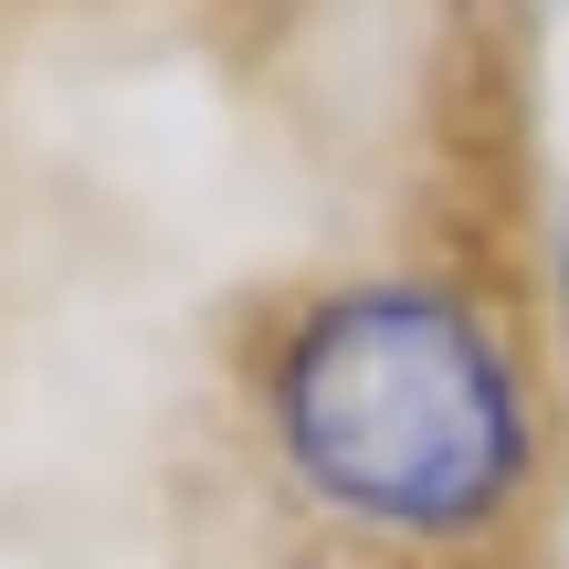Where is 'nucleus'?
<instances>
[{"label":"nucleus","mask_w":569,"mask_h":569,"mask_svg":"<svg viewBox=\"0 0 569 569\" xmlns=\"http://www.w3.org/2000/svg\"><path fill=\"white\" fill-rule=\"evenodd\" d=\"M559 296H569V222H559Z\"/></svg>","instance_id":"f03ea898"},{"label":"nucleus","mask_w":569,"mask_h":569,"mask_svg":"<svg viewBox=\"0 0 569 569\" xmlns=\"http://www.w3.org/2000/svg\"><path fill=\"white\" fill-rule=\"evenodd\" d=\"M274 453L327 517L380 538H475L538 475L517 348L453 284H338L274 348Z\"/></svg>","instance_id":"f257e3e1"}]
</instances>
